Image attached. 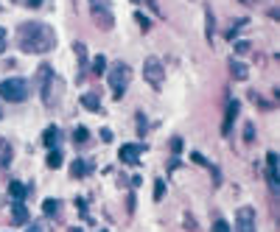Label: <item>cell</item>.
I'll use <instances>...</instances> for the list:
<instances>
[{
  "instance_id": "21",
  "label": "cell",
  "mask_w": 280,
  "mask_h": 232,
  "mask_svg": "<svg viewBox=\"0 0 280 232\" xmlns=\"http://www.w3.org/2000/svg\"><path fill=\"white\" fill-rule=\"evenodd\" d=\"M249 98H252V104H258L261 109H272V104H269V101H264V95H258L255 90H249Z\"/></svg>"
},
{
  "instance_id": "26",
  "label": "cell",
  "mask_w": 280,
  "mask_h": 232,
  "mask_svg": "<svg viewBox=\"0 0 280 232\" xmlns=\"http://www.w3.org/2000/svg\"><path fill=\"white\" fill-rule=\"evenodd\" d=\"M244 143H255V123L244 126Z\"/></svg>"
},
{
  "instance_id": "39",
  "label": "cell",
  "mask_w": 280,
  "mask_h": 232,
  "mask_svg": "<svg viewBox=\"0 0 280 232\" xmlns=\"http://www.w3.org/2000/svg\"><path fill=\"white\" fill-rule=\"evenodd\" d=\"M3 146H6V140H3V137H0V148H3Z\"/></svg>"
},
{
  "instance_id": "7",
  "label": "cell",
  "mask_w": 280,
  "mask_h": 232,
  "mask_svg": "<svg viewBox=\"0 0 280 232\" xmlns=\"http://www.w3.org/2000/svg\"><path fill=\"white\" fill-rule=\"evenodd\" d=\"M266 179H269V188L277 193L280 190V168H277V154L275 151L266 154Z\"/></svg>"
},
{
  "instance_id": "31",
  "label": "cell",
  "mask_w": 280,
  "mask_h": 232,
  "mask_svg": "<svg viewBox=\"0 0 280 232\" xmlns=\"http://www.w3.org/2000/svg\"><path fill=\"white\" fill-rule=\"evenodd\" d=\"M6 34H9V31H6V28H3V26H0V53H3V51H6Z\"/></svg>"
},
{
  "instance_id": "35",
  "label": "cell",
  "mask_w": 280,
  "mask_h": 232,
  "mask_svg": "<svg viewBox=\"0 0 280 232\" xmlns=\"http://www.w3.org/2000/svg\"><path fill=\"white\" fill-rule=\"evenodd\" d=\"M101 140H104V143L112 140V132H110V129H101Z\"/></svg>"
},
{
  "instance_id": "18",
  "label": "cell",
  "mask_w": 280,
  "mask_h": 232,
  "mask_svg": "<svg viewBox=\"0 0 280 232\" xmlns=\"http://www.w3.org/2000/svg\"><path fill=\"white\" fill-rule=\"evenodd\" d=\"M56 143H59V129H56V126H48L45 134H42V146L56 148Z\"/></svg>"
},
{
  "instance_id": "9",
  "label": "cell",
  "mask_w": 280,
  "mask_h": 232,
  "mask_svg": "<svg viewBox=\"0 0 280 232\" xmlns=\"http://www.w3.org/2000/svg\"><path fill=\"white\" fill-rule=\"evenodd\" d=\"M143 143H132V146H121V163H126V165H138V157H140V151H143Z\"/></svg>"
},
{
  "instance_id": "15",
  "label": "cell",
  "mask_w": 280,
  "mask_h": 232,
  "mask_svg": "<svg viewBox=\"0 0 280 232\" xmlns=\"http://www.w3.org/2000/svg\"><path fill=\"white\" fill-rule=\"evenodd\" d=\"M28 193H31V188H26L23 182H11V185H9V196H11L14 201H23Z\"/></svg>"
},
{
  "instance_id": "32",
  "label": "cell",
  "mask_w": 280,
  "mask_h": 232,
  "mask_svg": "<svg viewBox=\"0 0 280 232\" xmlns=\"http://www.w3.org/2000/svg\"><path fill=\"white\" fill-rule=\"evenodd\" d=\"M171 148H174V154H180V151H182V140L174 137V140H171Z\"/></svg>"
},
{
  "instance_id": "36",
  "label": "cell",
  "mask_w": 280,
  "mask_h": 232,
  "mask_svg": "<svg viewBox=\"0 0 280 232\" xmlns=\"http://www.w3.org/2000/svg\"><path fill=\"white\" fill-rule=\"evenodd\" d=\"M126 207H129V213H135V196H129V199H126Z\"/></svg>"
},
{
  "instance_id": "6",
  "label": "cell",
  "mask_w": 280,
  "mask_h": 232,
  "mask_svg": "<svg viewBox=\"0 0 280 232\" xmlns=\"http://www.w3.org/2000/svg\"><path fill=\"white\" fill-rule=\"evenodd\" d=\"M62 90H64L62 79H59L56 73H51V76H48V81L42 84V98H45V106H56V104H59V95H62Z\"/></svg>"
},
{
  "instance_id": "23",
  "label": "cell",
  "mask_w": 280,
  "mask_h": 232,
  "mask_svg": "<svg viewBox=\"0 0 280 232\" xmlns=\"http://www.w3.org/2000/svg\"><path fill=\"white\" fill-rule=\"evenodd\" d=\"M205 26H207V39H213V28H216V20H213L210 6H207V14H205Z\"/></svg>"
},
{
  "instance_id": "2",
  "label": "cell",
  "mask_w": 280,
  "mask_h": 232,
  "mask_svg": "<svg viewBox=\"0 0 280 232\" xmlns=\"http://www.w3.org/2000/svg\"><path fill=\"white\" fill-rule=\"evenodd\" d=\"M106 81H110V87H112V92H115V98L121 101L123 90H126L129 81H132V67H129L126 62H115V64L110 67V76H106Z\"/></svg>"
},
{
  "instance_id": "1",
  "label": "cell",
  "mask_w": 280,
  "mask_h": 232,
  "mask_svg": "<svg viewBox=\"0 0 280 232\" xmlns=\"http://www.w3.org/2000/svg\"><path fill=\"white\" fill-rule=\"evenodd\" d=\"M56 45V34L45 22H23L17 31V48L23 53H48Z\"/></svg>"
},
{
  "instance_id": "17",
  "label": "cell",
  "mask_w": 280,
  "mask_h": 232,
  "mask_svg": "<svg viewBox=\"0 0 280 232\" xmlns=\"http://www.w3.org/2000/svg\"><path fill=\"white\" fill-rule=\"evenodd\" d=\"M59 207H62V201H59V199H45L42 201V213L48 218H59Z\"/></svg>"
},
{
  "instance_id": "37",
  "label": "cell",
  "mask_w": 280,
  "mask_h": 232,
  "mask_svg": "<svg viewBox=\"0 0 280 232\" xmlns=\"http://www.w3.org/2000/svg\"><path fill=\"white\" fill-rule=\"evenodd\" d=\"M26 232H42V227H39V224H31V227H28Z\"/></svg>"
},
{
  "instance_id": "40",
  "label": "cell",
  "mask_w": 280,
  "mask_h": 232,
  "mask_svg": "<svg viewBox=\"0 0 280 232\" xmlns=\"http://www.w3.org/2000/svg\"><path fill=\"white\" fill-rule=\"evenodd\" d=\"M70 232H84V229H79V227H76V229H70Z\"/></svg>"
},
{
  "instance_id": "27",
  "label": "cell",
  "mask_w": 280,
  "mask_h": 232,
  "mask_svg": "<svg viewBox=\"0 0 280 232\" xmlns=\"http://www.w3.org/2000/svg\"><path fill=\"white\" fill-rule=\"evenodd\" d=\"M163 193H165V182H163V179H157V182H154V201L163 199Z\"/></svg>"
},
{
  "instance_id": "11",
  "label": "cell",
  "mask_w": 280,
  "mask_h": 232,
  "mask_svg": "<svg viewBox=\"0 0 280 232\" xmlns=\"http://www.w3.org/2000/svg\"><path fill=\"white\" fill-rule=\"evenodd\" d=\"M11 221L14 224H28V210H26L23 201H14V204H11Z\"/></svg>"
},
{
  "instance_id": "33",
  "label": "cell",
  "mask_w": 280,
  "mask_h": 232,
  "mask_svg": "<svg viewBox=\"0 0 280 232\" xmlns=\"http://www.w3.org/2000/svg\"><path fill=\"white\" fill-rule=\"evenodd\" d=\"M190 159H193V163H199V165H210L205 157H202V154H190Z\"/></svg>"
},
{
  "instance_id": "43",
  "label": "cell",
  "mask_w": 280,
  "mask_h": 232,
  "mask_svg": "<svg viewBox=\"0 0 280 232\" xmlns=\"http://www.w3.org/2000/svg\"><path fill=\"white\" fill-rule=\"evenodd\" d=\"M0 11H3V9H0Z\"/></svg>"
},
{
  "instance_id": "25",
  "label": "cell",
  "mask_w": 280,
  "mask_h": 232,
  "mask_svg": "<svg viewBox=\"0 0 280 232\" xmlns=\"http://www.w3.org/2000/svg\"><path fill=\"white\" fill-rule=\"evenodd\" d=\"M135 20H138V26L143 28V31H152V20H148V17H143V11L135 14Z\"/></svg>"
},
{
  "instance_id": "41",
  "label": "cell",
  "mask_w": 280,
  "mask_h": 232,
  "mask_svg": "<svg viewBox=\"0 0 280 232\" xmlns=\"http://www.w3.org/2000/svg\"><path fill=\"white\" fill-rule=\"evenodd\" d=\"M132 3H140V0H132Z\"/></svg>"
},
{
  "instance_id": "22",
  "label": "cell",
  "mask_w": 280,
  "mask_h": 232,
  "mask_svg": "<svg viewBox=\"0 0 280 232\" xmlns=\"http://www.w3.org/2000/svg\"><path fill=\"white\" fill-rule=\"evenodd\" d=\"M9 163H11V146L6 143V146L0 148V168H6Z\"/></svg>"
},
{
  "instance_id": "20",
  "label": "cell",
  "mask_w": 280,
  "mask_h": 232,
  "mask_svg": "<svg viewBox=\"0 0 280 232\" xmlns=\"http://www.w3.org/2000/svg\"><path fill=\"white\" fill-rule=\"evenodd\" d=\"M87 140H90V132H87L84 126H79V129L73 132V143H76V146H84Z\"/></svg>"
},
{
  "instance_id": "8",
  "label": "cell",
  "mask_w": 280,
  "mask_h": 232,
  "mask_svg": "<svg viewBox=\"0 0 280 232\" xmlns=\"http://www.w3.org/2000/svg\"><path fill=\"white\" fill-rule=\"evenodd\" d=\"M235 232H255V210L252 207H241V210H238Z\"/></svg>"
},
{
  "instance_id": "34",
  "label": "cell",
  "mask_w": 280,
  "mask_h": 232,
  "mask_svg": "<svg viewBox=\"0 0 280 232\" xmlns=\"http://www.w3.org/2000/svg\"><path fill=\"white\" fill-rule=\"evenodd\" d=\"M235 51H238V53H249V42H238Z\"/></svg>"
},
{
  "instance_id": "13",
  "label": "cell",
  "mask_w": 280,
  "mask_h": 232,
  "mask_svg": "<svg viewBox=\"0 0 280 232\" xmlns=\"http://www.w3.org/2000/svg\"><path fill=\"white\" fill-rule=\"evenodd\" d=\"M230 73H233V79H235V81H247V79H249V70H247V64L235 62V59H230Z\"/></svg>"
},
{
  "instance_id": "42",
  "label": "cell",
  "mask_w": 280,
  "mask_h": 232,
  "mask_svg": "<svg viewBox=\"0 0 280 232\" xmlns=\"http://www.w3.org/2000/svg\"><path fill=\"white\" fill-rule=\"evenodd\" d=\"M0 118H3V109H0Z\"/></svg>"
},
{
  "instance_id": "5",
  "label": "cell",
  "mask_w": 280,
  "mask_h": 232,
  "mask_svg": "<svg viewBox=\"0 0 280 232\" xmlns=\"http://www.w3.org/2000/svg\"><path fill=\"white\" fill-rule=\"evenodd\" d=\"M143 79H146L148 84L154 87V90H160V87H163L165 70H163V64H160L157 56H148L146 62H143Z\"/></svg>"
},
{
  "instance_id": "29",
  "label": "cell",
  "mask_w": 280,
  "mask_h": 232,
  "mask_svg": "<svg viewBox=\"0 0 280 232\" xmlns=\"http://www.w3.org/2000/svg\"><path fill=\"white\" fill-rule=\"evenodd\" d=\"M213 232H230L227 221H216V224H213Z\"/></svg>"
},
{
  "instance_id": "10",
  "label": "cell",
  "mask_w": 280,
  "mask_h": 232,
  "mask_svg": "<svg viewBox=\"0 0 280 232\" xmlns=\"http://www.w3.org/2000/svg\"><path fill=\"white\" fill-rule=\"evenodd\" d=\"M73 53H76V59H79V64H81V70H79V76H76V81H84V62H87V48H84V42H76L73 45Z\"/></svg>"
},
{
  "instance_id": "12",
  "label": "cell",
  "mask_w": 280,
  "mask_h": 232,
  "mask_svg": "<svg viewBox=\"0 0 280 232\" xmlns=\"http://www.w3.org/2000/svg\"><path fill=\"white\" fill-rule=\"evenodd\" d=\"M238 115V101H230L227 104V115H224V126H222V134H230L233 129V118Z\"/></svg>"
},
{
  "instance_id": "30",
  "label": "cell",
  "mask_w": 280,
  "mask_h": 232,
  "mask_svg": "<svg viewBox=\"0 0 280 232\" xmlns=\"http://www.w3.org/2000/svg\"><path fill=\"white\" fill-rule=\"evenodd\" d=\"M146 129H148V126H146V118L138 115V132H140V134H146Z\"/></svg>"
},
{
  "instance_id": "24",
  "label": "cell",
  "mask_w": 280,
  "mask_h": 232,
  "mask_svg": "<svg viewBox=\"0 0 280 232\" xmlns=\"http://www.w3.org/2000/svg\"><path fill=\"white\" fill-rule=\"evenodd\" d=\"M104 70H106V59H104V56H95V59H93V73L101 76Z\"/></svg>"
},
{
  "instance_id": "16",
  "label": "cell",
  "mask_w": 280,
  "mask_h": 232,
  "mask_svg": "<svg viewBox=\"0 0 280 232\" xmlns=\"http://www.w3.org/2000/svg\"><path fill=\"white\" fill-rule=\"evenodd\" d=\"M81 106L90 112H101V98L95 92H87V95H81Z\"/></svg>"
},
{
  "instance_id": "14",
  "label": "cell",
  "mask_w": 280,
  "mask_h": 232,
  "mask_svg": "<svg viewBox=\"0 0 280 232\" xmlns=\"http://www.w3.org/2000/svg\"><path fill=\"white\" fill-rule=\"evenodd\" d=\"M90 174V163H84V159H73V165H70V176L73 179H81V176Z\"/></svg>"
},
{
  "instance_id": "3",
  "label": "cell",
  "mask_w": 280,
  "mask_h": 232,
  "mask_svg": "<svg viewBox=\"0 0 280 232\" xmlns=\"http://www.w3.org/2000/svg\"><path fill=\"white\" fill-rule=\"evenodd\" d=\"M28 81L26 79H9V81H0V98L11 101V104H23L28 98Z\"/></svg>"
},
{
  "instance_id": "4",
  "label": "cell",
  "mask_w": 280,
  "mask_h": 232,
  "mask_svg": "<svg viewBox=\"0 0 280 232\" xmlns=\"http://www.w3.org/2000/svg\"><path fill=\"white\" fill-rule=\"evenodd\" d=\"M90 6H93V20L98 22L101 31H112V26H115V17H112L110 0H90Z\"/></svg>"
},
{
  "instance_id": "38",
  "label": "cell",
  "mask_w": 280,
  "mask_h": 232,
  "mask_svg": "<svg viewBox=\"0 0 280 232\" xmlns=\"http://www.w3.org/2000/svg\"><path fill=\"white\" fill-rule=\"evenodd\" d=\"M26 3H28V6H31V9H37V6H39V3H42V0H26Z\"/></svg>"
},
{
  "instance_id": "28",
  "label": "cell",
  "mask_w": 280,
  "mask_h": 232,
  "mask_svg": "<svg viewBox=\"0 0 280 232\" xmlns=\"http://www.w3.org/2000/svg\"><path fill=\"white\" fill-rule=\"evenodd\" d=\"M185 227L190 232H199V227H196V221H193V216H190V213H185Z\"/></svg>"
},
{
  "instance_id": "19",
  "label": "cell",
  "mask_w": 280,
  "mask_h": 232,
  "mask_svg": "<svg viewBox=\"0 0 280 232\" xmlns=\"http://www.w3.org/2000/svg\"><path fill=\"white\" fill-rule=\"evenodd\" d=\"M48 168H53V171H56L59 168V165H62V151H56V148H51V154H48Z\"/></svg>"
}]
</instances>
